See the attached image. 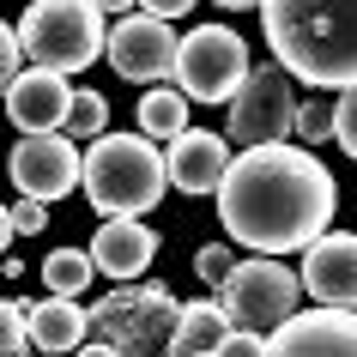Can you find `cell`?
Listing matches in <instances>:
<instances>
[{
  "mask_svg": "<svg viewBox=\"0 0 357 357\" xmlns=\"http://www.w3.org/2000/svg\"><path fill=\"white\" fill-rule=\"evenodd\" d=\"M261 24L291 79L357 85V0H261Z\"/></svg>",
  "mask_w": 357,
  "mask_h": 357,
  "instance_id": "cell-2",
  "label": "cell"
},
{
  "mask_svg": "<svg viewBox=\"0 0 357 357\" xmlns=\"http://www.w3.org/2000/svg\"><path fill=\"white\" fill-rule=\"evenodd\" d=\"M91 255L85 248H55L49 261H43V284H49V297H73V291H91Z\"/></svg>",
  "mask_w": 357,
  "mask_h": 357,
  "instance_id": "cell-19",
  "label": "cell"
},
{
  "mask_svg": "<svg viewBox=\"0 0 357 357\" xmlns=\"http://www.w3.org/2000/svg\"><path fill=\"white\" fill-rule=\"evenodd\" d=\"M6 243H13V212L0 206V255H6Z\"/></svg>",
  "mask_w": 357,
  "mask_h": 357,
  "instance_id": "cell-31",
  "label": "cell"
},
{
  "mask_svg": "<svg viewBox=\"0 0 357 357\" xmlns=\"http://www.w3.org/2000/svg\"><path fill=\"white\" fill-rule=\"evenodd\" d=\"M6 212H13V230H24V236H37V230L49 225V206L31 200V194H19V206H6Z\"/></svg>",
  "mask_w": 357,
  "mask_h": 357,
  "instance_id": "cell-26",
  "label": "cell"
},
{
  "mask_svg": "<svg viewBox=\"0 0 357 357\" xmlns=\"http://www.w3.org/2000/svg\"><path fill=\"white\" fill-rule=\"evenodd\" d=\"M19 339H24V309H19V303H6V297H0V357L13 351Z\"/></svg>",
  "mask_w": 357,
  "mask_h": 357,
  "instance_id": "cell-27",
  "label": "cell"
},
{
  "mask_svg": "<svg viewBox=\"0 0 357 357\" xmlns=\"http://www.w3.org/2000/svg\"><path fill=\"white\" fill-rule=\"evenodd\" d=\"M303 279L291 266H279V255H255V261H236L230 279L218 284V309H225L230 327H248V333H266L279 321L297 315Z\"/></svg>",
  "mask_w": 357,
  "mask_h": 357,
  "instance_id": "cell-6",
  "label": "cell"
},
{
  "mask_svg": "<svg viewBox=\"0 0 357 357\" xmlns=\"http://www.w3.org/2000/svg\"><path fill=\"white\" fill-rule=\"evenodd\" d=\"M176 321H182V303L169 297V284H121V291H103V297L85 309V333L115 345L121 357H169V339H176Z\"/></svg>",
  "mask_w": 357,
  "mask_h": 357,
  "instance_id": "cell-4",
  "label": "cell"
},
{
  "mask_svg": "<svg viewBox=\"0 0 357 357\" xmlns=\"http://www.w3.org/2000/svg\"><path fill=\"white\" fill-rule=\"evenodd\" d=\"M303 291L321 309H357V236L351 230H321L303 248Z\"/></svg>",
  "mask_w": 357,
  "mask_h": 357,
  "instance_id": "cell-12",
  "label": "cell"
},
{
  "mask_svg": "<svg viewBox=\"0 0 357 357\" xmlns=\"http://www.w3.org/2000/svg\"><path fill=\"white\" fill-rule=\"evenodd\" d=\"M6 115H13V128L19 133H61V121H67V103H73V85L61 73H49V67H31V73H19L13 85H6Z\"/></svg>",
  "mask_w": 357,
  "mask_h": 357,
  "instance_id": "cell-13",
  "label": "cell"
},
{
  "mask_svg": "<svg viewBox=\"0 0 357 357\" xmlns=\"http://www.w3.org/2000/svg\"><path fill=\"white\" fill-rule=\"evenodd\" d=\"M218 218H225L230 243L255 248V255H291L309 248L321 230L333 225V176L321 169L315 151L303 146H243V158L225 164L218 182Z\"/></svg>",
  "mask_w": 357,
  "mask_h": 357,
  "instance_id": "cell-1",
  "label": "cell"
},
{
  "mask_svg": "<svg viewBox=\"0 0 357 357\" xmlns=\"http://www.w3.org/2000/svg\"><path fill=\"white\" fill-rule=\"evenodd\" d=\"M61 128H67V139H97V133L109 128V103H103V91H73Z\"/></svg>",
  "mask_w": 357,
  "mask_h": 357,
  "instance_id": "cell-20",
  "label": "cell"
},
{
  "mask_svg": "<svg viewBox=\"0 0 357 357\" xmlns=\"http://www.w3.org/2000/svg\"><path fill=\"white\" fill-rule=\"evenodd\" d=\"M212 357H266V339L248 333V327H230V333L218 339V351H212Z\"/></svg>",
  "mask_w": 357,
  "mask_h": 357,
  "instance_id": "cell-24",
  "label": "cell"
},
{
  "mask_svg": "<svg viewBox=\"0 0 357 357\" xmlns=\"http://www.w3.org/2000/svg\"><path fill=\"white\" fill-rule=\"evenodd\" d=\"M333 139L345 146V158H357V85H345V97H333Z\"/></svg>",
  "mask_w": 357,
  "mask_h": 357,
  "instance_id": "cell-22",
  "label": "cell"
},
{
  "mask_svg": "<svg viewBox=\"0 0 357 357\" xmlns=\"http://www.w3.org/2000/svg\"><path fill=\"white\" fill-rule=\"evenodd\" d=\"M297 115V85L284 67H248L230 97V146H279Z\"/></svg>",
  "mask_w": 357,
  "mask_h": 357,
  "instance_id": "cell-8",
  "label": "cell"
},
{
  "mask_svg": "<svg viewBox=\"0 0 357 357\" xmlns=\"http://www.w3.org/2000/svg\"><path fill=\"white\" fill-rule=\"evenodd\" d=\"M91 266L97 273H109L115 284H128V279H139L151 266V255H158V230H146L139 218H103V230L91 236Z\"/></svg>",
  "mask_w": 357,
  "mask_h": 357,
  "instance_id": "cell-15",
  "label": "cell"
},
{
  "mask_svg": "<svg viewBox=\"0 0 357 357\" xmlns=\"http://www.w3.org/2000/svg\"><path fill=\"white\" fill-rule=\"evenodd\" d=\"M103 13L97 0H31L19 19V55H31V67L49 73H85L103 55Z\"/></svg>",
  "mask_w": 357,
  "mask_h": 357,
  "instance_id": "cell-5",
  "label": "cell"
},
{
  "mask_svg": "<svg viewBox=\"0 0 357 357\" xmlns=\"http://www.w3.org/2000/svg\"><path fill=\"white\" fill-rule=\"evenodd\" d=\"M225 13H248V6H261V0H218Z\"/></svg>",
  "mask_w": 357,
  "mask_h": 357,
  "instance_id": "cell-32",
  "label": "cell"
},
{
  "mask_svg": "<svg viewBox=\"0 0 357 357\" xmlns=\"http://www.w3.org/2000/svg\"><path fill=\"white\" fill-rule=\"evenodd\" d=\"M291 133H297L303 146L333 139V97H309V103H297V115H291Z\"/></svg>",
  "mask_w": 357,
  "mask_h": 357,
  "instance_id": "cell-21",
  "label": "cell"
},
{
  "mask_svg": "<svg viewBox=\"0 0 357 357\" xmlns=\"http://www.w3.org/2000/svg\"><path fill=\"white\" fill-rule=\"evenodd\" d=\"M266 357H357V309H303L279 321L266 339Z\"/></svg>",
  "mask_w": 357,
  "mask_h": 357,
  "instance_id": "cell-11",
  "label": "cell"
},
{
  "mask_svg": "<svg viewBox=\"0 0 357 357\" xmlns=\"http://www.w3.org/2000/svg\"><path fill=\"white\" fill-rule=\"evenodd\" d=\"M139 6H146L151 19H182V13H188L194 0H139Z\"/></svg>",
  "mask_w": 357,
  "mask_h": 357,
  "instance_id": "cell-28",
  "label": "cell"
},
{
  "mask_svg": "<svg viewBox=\"0 0 357 357\" xmlns=\"http://www.w3.org/2000/svg\"><path fill=\"white\" fill-rule=\"evenodd\" d=\"M6 176H13L19 194L49 206V200L79 188V139H67V133H24L13 146V158H6Z\"/></svg>",
  "mask_w": 357,
  "mask_h": 357,
  "instance_id": "cell-10",
  "label": "cell"
},
{
  "mask_svg": "<svg viewBox=\"0 0 357 357\" xmlns=\"http://www.w3.org/2000/svg\"><path fill=\"white\" fill-rule=\"evenodd\" d=\"M230 333V321L218 303H188L182 321H176V339H169V357H212L218 339Z\"/></svg>",
  "mask_w": 357,
  "mask_h": 357,
  "instance_id": "cell-17",
  "label": "cell"
},
{
  "mask_svg": "<svg viewBox=\"0 0 357 357\" xmlns=\"http://www.w3.org/2000/svg\"><path fill=\"white\" fill-rule=\"evenodd\" d=\"M182 128H188V97L176 91V85H151L139 97V133L146 139H176Z\"/></svg>",
  "mask_w": 357,
  "mask_h": 357,
  "instance_id": "cell-18",
  "label": "cell"
},
{
  "mask_svg": "<svg viewBox=\"0 0 357 357\" xmlns=\"http://www.w3.org/2000/svg\"><path fill=\"white\" fill-rule=\"evenodd\" d=\"M24 309V339L37 345L43 357H61V351H79L85 345V309L73 297H43V303H19Z\"/></svg>",
  "mask_w": 357,
  "mask_h": 357,
  "instance_id": "cell-16",
  "label": "cell"
},
{
  "mask_svg": "<svg viewBox=\"0 0 357 357\" xmlns=\"http://www.w3.org/2000/svg\"><path fill=\"white\" fill-rule=\"evenodd\" d=\"M248 79V43L225 24H200L176 43V91L188 103H230Z\"/></svg>",
  "mask_w": 357,
  "mask_h": 357,
  "instance_id": "cell-7",
  "label": "cell"
},
{
  "mask_svg": "<svg viewBox=\"0 0 357 357\" xmlns=\"http://www.w3.org/2000/svg\"><path fill=\"white\" fill-rule=\"evenodd\" d=\"M230 266H236V255H230L225 243H206L200 255H194V273H200V284H212V291L230 279Z\"/></svg>",
  "mask_w": 357,
  "mask_h": 357,
  "instance_id": "cell-23",
  "label": "cell"
},
{
  "mask_svg": "<svg viewBox=\"0 0 357 357\" xmlns=\"http://www.w3.org/2000/svg\"><path fill=\"white\" fill-rule=\"evenodd\" d=\"M19 31H13V24L0 19V97H6V85H13V79H19Z\"/></svg>",
  "mask_w": 357,
  "mask_h": 357,
  "instance_id": "cell-25",
  "label": "cell"
},
{
  "mask_svg": "<svg viewBox=\"0 0 357 357\" xmlns=\"http://www.w3.org/2000/svg\"><path fill=\"white\" fill-rule=\"evenodd\" d=\"M103 55L121 79L158 85L176 73V31H169V19H151V13H121V24L103 37Z\"/></svg>",
  "mask_w": 357,
  "mask_h": 357,
  "instance_id": "cell-9",
  "label": "cell"
},
{
  "mask_svg": "<svg viewBox=\"0 0 357 357\" xmlns=\"http://www.w3.org/2000/svg\"><path fill=\"white\" fill-rule=\"evenodd\" d=\"M73 357H121V351H115V345H103V339H85Z\"/></svg>",
  "mask_w": 357,
  "mask_h": 357,
  "instance_id": "cell-29",
  "label": "cell"
},
{
  "mask_svg": "<svg viewBox=\"0 0 357 357\" xmlns=\"http://www.w3.org/2000/svg\"><path fill=\"white\" fill-rule=\"evenodd\" d=\"M225 164H230V146H225V133H212V128H182L164 151V176L182 194H212L225 182Z\"/></svg>",
  "mask_w": 357,
  "mask_h": 357,
  "instance_id": "cell-14",
  "label": "cell"
},
{
  "mask_svg": "<svg viewBox=\"0 0 357 357\" xmlns=\"http://www.w3.org/2000/svg\"><path fill=\"white\" fill-rule=\"evenodd\" d=\"M139 0H97V13H133Z\"/></svg>",
  "mask_w": 357,
  "mask_h": 357,
  "instance_id": "cell-30",
  "label": "cell"
},
{
  "mask_svg": "<svg viewBox=\"0 0 357 357\" xmlns=\"http://www.w3.org/2000/svg\"><path fill=\"white\" fill-rule=\"evenodd\" d=\"M79 182H85V200L103 218H139L169 188L164 151L146 133H97L91 151L79 158Z\"/></svg>",
  "mask_w": 357,
  "mask_h": 357,
  "instance_id": "cell-3",
  "label": "cell"
}]
</instances>
